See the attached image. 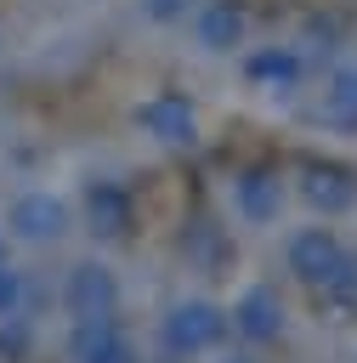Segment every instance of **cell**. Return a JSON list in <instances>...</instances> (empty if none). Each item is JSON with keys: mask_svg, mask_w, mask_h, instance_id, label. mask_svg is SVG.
Masks as SVG:
<instances>
[{"mask_svg": "<svg viewBox=\"0 0 357 363\" xmlns=\"http://www.w3.org/2000/svg\"><path fill=\"white\" fill-rule=\"evenodd\" d=\"M340 255H346V244H340V233L334 227H300V233H289V244H283V261H289V272L306 284V289H317L334 267H340Z\"/></svg>", "mask_w": 357, "mask_h": 363, "instance_id": "obj_8", "label": "cell"}, {"mask_svg": "<svg viewBox=\"0 0 357 363\" xmlns=\"http://www.w3.org/2000/svg\"><path fill=\"white\" fill-rule=\"evenodd\" d=\"M283 199L289 193H283V176L272 164H244L232 176V216L244 227H272L283 216Z\"/></svg>", "mask_w": 357, "mask_h": 363, "instance_id": "obj_7", "label": "cell"}, {"mask_svg": "<svg viewBox=\"0 0 357 363\" xmlns=\"http://www.w3.org/2000/svg\"><path fill=\"white\" fill-rule=\"evenodd\" d=\"M130 119H136V130L153 136L159 147H193V142H198V108H193V96H181V91H153V96H142Z\"/></svg>", "mask_w": 357, "mask_h": 363, "instance_id": "obj_4", "label": "cell"}, {"mask_svg": "<svg viewBox=\"0 0 357 363\" xmlns=\"http://www.w3.org/2000/svg\"><path fill=\"white\" fill-rule=\"evenodd\" d=\"M68 233H74V210H68V199L51 193V187H28V193H17V199L6 204V238L28 244V250L62 244Z\"/></svg>", "mask_w": 357, "mask_h": 363, "instance_id": "obj_2", "label": "cell"}, {"mask_svg": "<svg viewBox=\"0 0 357 363\" xmlns=\"http://www.w3.org/2000/svg\"><path fill=\"white\" fill-rule=\"evenodd\" d=\"M17 312H23V272L0 261V318H17Z\"/></svg>", "mask_w": 357, "mask_h": 363, "instance_id": "obj_16", "label": "cell"}, {"mask_svg": "<svg viewBox=\"0 0 357 363\" xmlns=\"http://www.w3.org/2000/svg\"><path fill=\"white\" fill-rule=\"evenodd\" d=\"M300 204L306 210H317L323 221H334V216H351L357 210V170L351 164H334V159H312L306 170H300Z\"/></svg>", "mask_w": 357, "mask_h": 363, "instance_id": "obj_6", "label": "cell"}, {"mask_svg": "<svg viewBox=\"0 0 357 363\" xmlns=\"http://www.w3.org/2000/svg\"><path fill=\"white\" fill-rule=\"evenodd\" d=\"M62 312L68 323H102V318H119V272L96 255L74 261L68 278H62Z\"/></svg>", "mask_w": 357, "mask_h": 363, "instance_id": "obj_3", "label": "cell"}, {"mask_svg": "<svg viewBox=\"0 0 357 363\" xmlns=\"http://www.w3.org/2000/svg\"><path fill=\"white\" fill-rule=\"evenodd\" d=\"M142 6V17L153 23V28H176V23H187L193 17V6L198 0H136Z\"/></svg>", "mask_w": 357, "mask_h": 363, "instance_id": "obj_15", "label": "cell"}, {"mask_svg": "<svg viewBox=\"0 0 357 363\" xmlns=\"http://www.w3.org/2000/svg\"><path fill=\"white\" fill-rule=\"evenodd\" d=\"M312 125L323 130H340V136H357V62H334L317 102H312Z\"/></svg>", "mask_w": 357, "mask_h": 363, "instance_id": "obj_11", "label": "cell"}, {"mask_svg": "<svg viewBox=\"0 0 357 363\" xmlns=\"http://www.w3.org/2000/svg\"><path fill=\"white\" fill-rule=\"evenodd\" d=\"M317 301H323L329 312H340V318H346V312H357V250H346V255H340V267L317 284Z\"/></svg>", "mask_w": 357, "mask_h": 363, "instance_id": "obj_14", "label": "cell"}, {"mask_svg": "<svg viewBox=\"0 0 357 363\" xmlns=\"http://www.w3.org/2000/svg\"><path fill=\"white\" fill-rule=\"evenodd\" d=\"M227 329L249 346H272L283 329H289V312H283V295L272 284H249L232 306H227Z\"/></svg>", "mask_w": 357, "mask_h": 363, "instance_id": "obj_5", "label": "cell"}, {"mask_svg": "<svg viewBox=\"0 0 357 363\" xmlns=\"http://www.w3.org/2000/svg\"><path fill=\"white\" fill-rule=\"evenodd\" d=\"M300 68H306V57H300L295 45H261V51L244 57L249 85H261V91H272V96L295 91V85H300Z\"/></svg>", "mask_w": 357, "mask_h": 363, "instance_id": "obj_13", "label": "cell"}, {"mask_svg": "<svg viewBox=\"0 0 357 363\" xmlns=\"http://www.w3.org/2000/svg\"><path fill=\"white\" fill-rule=\"evenodd\" d=\"M85 233L102 238V244H113V238L130 233V193L119 182H108V176L85 182Z\"/></svg>", "mask_w": 357, "mask_h": 363, "instance_id": "obj_12", "label": "cell"}, {"mask_svg": "<svg viewBox=\"0 0 357 363\" xmlns=\"http://www.w3.org/2000/svg\"><path fill=\"white\" fill-rule=\"evenodd\" d=\"M215 363H261V357H249V352H221Z\"/></svg>", "mask_w": 357, "mask_h": 363, "instance_id": "obj_17", "label": "cell"}, {"mask_svg": "<svg viewBox=\"0 0 357 363\" xmlns=\"http://www.w3.org/2000/svg\"><path fill=\"white\" fill-rule=\"evenodd\" d=\"M227 335H232V329H227V306L210 301V295H181V301H170L164 318H159V340H164L170 357H204V352H221Z\"/></svg>", "mask_w": 357, "mask_h": 363, "instance_id": "obj_1", "label": "cell"}, {"mask_svg": "<svg viewBox=\"0 0 357 363\" xmlns=\"http://www.w3.org/2000/svg\"><path fill=\"white\" fill-rule=\"evenodd\" d=\"M68 363H142L136 340L119 329V318H102V323H68Z\"/></svg>", "mask_w": 357, "mask_h": 363, "instance_id": "obj_9", "label": "cell"}, {"mask_svg": "<svg viewBox=\"0 0 357 363\" xmlns=\"http://www.w3.org/2000/svg\"><path fill=\"white\" fill-rule=\"evenodd\" d=\"M0 261H6V244H0Z\"/></svg>", "mask_w": 357, "mask_h": 363, "instance_id": "obj_18", "label": "cell"}, {"mask_svg": "<svg viewBox=\"0 0 357 363\" xmlns=\"http://www.w3.org/2000/svg\"><path fill=\"white\" fill-rule=\"evenodd\" d=\"M244 34H249V17H244L238 0H198L193 6V40H198V51L227 57V51L244 45Z\"/></svg>", "mask_w": 357, "mask_h": 363, "instance_id": "obj_10", "label": "cell"}]
</instances>
